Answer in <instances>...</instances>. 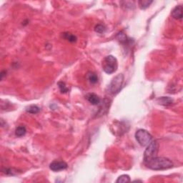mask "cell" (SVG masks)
I'll return each mask as SVG.
<instances>
[{"label": "cell", "instance_id": "6da1fadb", "mask_svg": "<svg viewBox=\"0 0 183 183\" xmlns=\"http://www.w3.org/2000/svg\"><path fill=\"white\" fill-rule=\"evenodd\" d=\"M146 166L148 168L153 170H164L172 168L173 167V162L167 157H156L145 162Z\"/></svg>", "mask_w": 183, "mask_h": 183}, {"label": "cell", "instance_id": "7a4b0ae2", "mask_svg": "<svg viewBox=\"0 0 183 183\" xmlns=\"http://www.w3.org/2000/svg\"><path fill=\"white\" fill-rule=\"evenodd\" d=\"M102 70L105 73L111 75L117 71L118 67L117 59L112 55L105 57L102 61Z\"/></svg>", "mask_w": 183, "mask_h": 183}, {"label": "cell", "instance_id": "3957f363", "mask_svg": "<svg viewBox=\"0 0 183 183\" xmlns=\"http://www.w3.org/2000/svg\"><path fill=\"white\" fill-rule=\"evenodd\" d=\"M158 150H159V144L157 141L153 140L147 146V148L144 153V163L157 157Z\"/></svg>", "mask_w": 183, "mask_h": 183}, {"label": "cell", "instance_id": "277c9868", "mask_svg": "<svg viewBox=\"0 0 183 183\" xmlns=\"http://www.w3.org/2000/svg\"><path fill=\"white\" fill-rule=\"evenodd\" d=\"M135 139L142 147L147 146L153 140V136L147 130L139 129L135 132Z\"/></svg>", "mask_w": 183, "mask_h": 183}, {"label": "cell", "instance_id": "5b68a950", "mask_svg": "<svg viewBox=\"0 0 183 183\" xmlns=\"http://www.w3.org/2000/svg\"><path fill=\"white\" fill-rule=\"evenodd\" d=\"M124 75L119 74L112 79L109 85V91L112 95H117L122 90L124 83Z\"/></svg>", "mask_w": 183, "mask_h": 183}, {"label": "cell", "instance_id": "8992f818", "mask_svg": "<svg viewBox=\"0 0 183 183\" xmlns=\"http://www.w3.org/2000/svg\"><path fill=\"white\" fill-rule=\"evenodd\" d=\"M68 165L64 161H53L50 164V170L53 172H59L61 170H66L67 168Z\"/></svg>", "mask_w": 183, "mask_h": 183}, {"label": "cell", "instance_id": "52a82bcc", "mask_svg": "<svg viewBox=\"0 0 183 183\" xmlns=\"http://www.w3.org/2000/svg\"><path fill=\"white\" fill-rule=\"evenodd\" d=\"M173 18L176 19H182V7L181 5H178L175 7L172 11L171 13Z\"/></svg>", "mask_w": 183, "mask_h": 183}, {"label": "cell", "instance_id": "ba28073f", "mask_svg": "<svg viewBox=\"0 0 183 183\" xmlns=\"http://www.w3.org/2000/svg\"><path fill=\"white\" fill-rule=\"evenodd\" d=\"M87 99L92 105H98L101 103V99L96 94L90 93L87 95Z\"/></svg>", "mask_w": 183, "mask_h": 183}, {"label": "cell", "instance_id": "9c48e42d", "mask_svg": "<svg viewBox=\"0 0 183 183\" xmlns=\"http://www.w3.org/2000/svg\"><path fill=\"white\" fill-rule=\"evenodd\" d=\"M157 102L161 105L169 106L173 103V99L169 97H161L157 99Z\"/></svg>", "mask_w": 183, "mask_h": 183}, {"label": "cell", "instance_id": "30bf717a", "mask_svg": "<svg viewBox=\"0 0 183 183\" xmlns=\"http://www.w3.org/2000/svg\"><path fill=\"white\" fill-rule=\"evenodd\" d=\"M63 37L65 39H67V41H69L70 42H76L77 40V37L75 36L73 34L70 33V32H64L63 34Z\"/></svg>", "mask_w": 183, "mask_h": 183}, {"label": "cell", "instance_id": "8fae6325", "mask_svg": "<svg viewBox=\"0 0 183 183\" xmlns=\"http://www.w3.org/2000/svg\"><path fill=\"white\" fill-rule=\"evenodd\" d=\"M26 133H27V129L24 126H19L15 130V135L19 137L24 136Z\"/></svg>", "mask_w": 183, "mask_h": 183}, {"label": "cell", "instance_id": "7c38bea8", "mask_svg": "<svg viewBox=\"0 0 183 183\" xmlns=\"http://www.w3.org/2000/svg\"><path fill=\"white\" fill-rule=\"evenodd\" d=\"M153 3V1H149V0H141L138 1V4L141 10H146L150 7V4Z\"/></svg>", "mask_w": 183, "mask_h": 183}, {"label": "cell", "instance_id": "4fadbf2b", "mask_svg": "<svg viewBox=\"0 0 183 183\" xmlns=\"http://www.w3.org/2000/svg\"><path fill=\"white\" fill-rule=\"evenodd\" d=\"M87 78H88V80L90 81V82L92 83V84H96L98 81L97 75L95 73H94V72H89L87 74Z\"/></svg>", "mask_w": 183, "mask_h": 183}, {"label": "cell", "instance_id": "5bb4252c", "mask_svg": "<svg viewBox=\"0 0 183 183\" xmlns=\"http://www.w3.org/2000/svg\"><path fill=\"white\" fill-rule=\"evenodd\" d=\"M131 182L130 176L128 175H122L119 176L116 180L117 183H127Z\"/></svg>", "mask_w": 183, "mask_h": 183}, {"label": "cell", "instance_id": "9a60e30c", "mask_svg": "<svg viewBox=\"0 0 183 183\" xmlns=\"http://www.w3.org/2000/svg\"><path fill=\"white\" fill-rule=\"evenodd\" d=\"M39 110L40 109L37 105H30L26 109V111L30 114H37L39 112Z\"/></svg>", "mask_w": 183, "mask_h": 183}, {"label": "cell", "instance_id": "2e32d148", "mask_svg": "<svg viewBox=\"0 0 183 183\" xmlns=\"http://www.w3.org/2000/svg\"><path fill=\"white\" fill-rule=\"evenodd\" d=\"M57 85L58 87H59L61 93H67V92L69 91V89L67 87L65 83L63 82V81H59V82L57 83Z\"/></svg>", "mask_w": 183, "mask_h": 183}, {"label": "cell", "instance_id": "e0dca14e", "mask_svg": "<svg viewBox=\"0 0 183 183\" xmlns=\"http://www.w3.org/2000/svg\"><path fill=\"white\" fill-rule=\"evenodd\" d=\"M117 39L119 40V41H120V42H122V43L127 42V36H126L125 34L123 33L122 32H119V33L117 35Z\"/></svg>", "mask_w": 183, "mask_h": 183}, {"label": "cell", "instance_id": "ac0fdd59", "mask_svg": "<svg viewBox=\"0 0 183 183\" xmlns=\"http://www.w3.org/2000/svg\"><path fill=\"white\" fill-rule=\"evenodd\" d=\"M95 30L97 33L102 34L105 31V27H104V26L102 25V24H97V25L95 26Z\"/></svg>", "mask_w": 183, "mask_h": 183}, {"label": "cell", "instance_id": "d6986e66", "mask_svg": "<svg viewBox=\"0 0 183 183\" xmlns=\"http://www.w3.org/2000/svg\"><path fill=\"white\" fill-rule=\"evenodd\" d=\"M4 173L5 174H7V175H17L18 174L17 170H15V169H13V168L5 169V170H4Z\"/></svg>", "mask_w": 183, "mask_h": 183}]
</instances>
